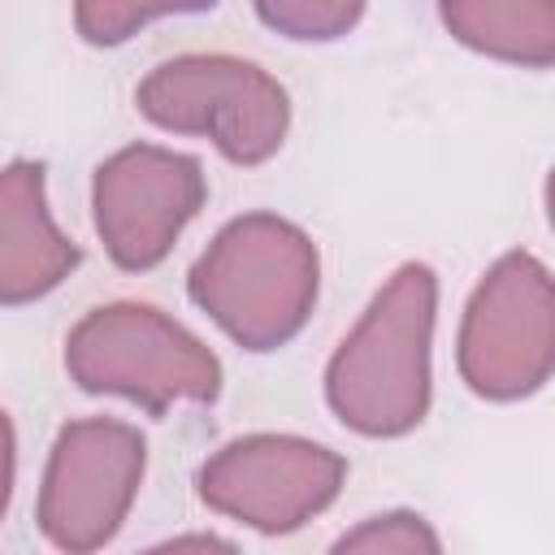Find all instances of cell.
Segmentation results:
<instances>
[{"instance_id":"cell-2","label":"cell","mask_w":555,"mask_h":555,"mask_svg":"<svg viewBox=\"0 0 555 555\" xmlns=\"http://www.w3.org/2000/svg\"><path fill=\"white\" fill-rule=\"evenodd\" d=\"M191 299L247 351L286 347L312 317L321 260L317 243L278 212H247L191 264Z\"/></svg>"},{"instance_id":"cell-15","label":"cell","mask_w":555,"mask_h":555,"mask_svg":"<svg viewBox=\"0 0 555 555\" xmlns=\"http://www.w3.org/2000/svg\"><path fill=\"white\" fill-rule=\"evenodd\" d=\"M13 468H17V438H13V421L0 412V516L13 494Z\"/></svg>"},{"instance_id":"cell-12","label":"cell","mask_w":555,"mask_h":555,"mask_svg":"<svg viewBox=\"0 0 555 555\" xmlns=\"http://www.w3.org/2000/svg\"><path fill=\"white\" fill-rule=\"evenodd\" d=\"M256 17L282 30L286 39H338L364 17V4L360 0H260Z\"/></svg>"},{"instance_id":"cell-9","label":"cell","mask_w":555,"mask_h":555,"mask_svg":"<svg viewBox=\"0 0 555 555\" xmlns=\"http://www.w3.org/2000/svg\"><path fill=\"white\" fill-rule=\"evenodd\" d=\"M78 264V247L48 212L43 165L13 160L0 169V304H35Z\"/></svg>"},{"instance_id":"cell-11","label":"cell","mask_w":555,"mask_h":555,"mask_svg":"<svg viewBox=\"0 0 555 555\" xmlns=\"http://www.w3.org/2000/svg\"><path fill=\"white\" fill-rule=\"evenodd\" d=\"M330 555H442L434 525L416 512H382L334 542Z\"/></svg>"},{"instance_id":"cell-8","label":"cell","mask_w":555,"mask_h":555,"mask_svg":"<svg viewBox=\"0 0 555 555\" xmlns=\"http://www.w3.org/2000/svg\"><path fill=\"white\" fill-rule=\"evenodd\" d=\"M204 195L208 182L195 156L156 143H130L95 169V234L113 264L130 273L152 269L169 256L186 221L204 208Z\"/></svg>"},{"instance_id":"cell-3","label":"cell","mask_w":555,"mask_h":555,"mask_svg":"<svg viewBox=\"0 0 555 555\" xmlns=\"http://www.w3.org/2000/svg\"><path fill=\"white\" fill-rule=\"evenodd\" d=\"M65 369L82 390L121 395L156 416L221 395V360L173 317L130 299L91 308L69 330Z\"/></svg>"},{"instance_id":"cell-13","label":"cell","mask_w":555,"mask_h":555,"mask_svg":"<svg viewBox=\"0 0 555 555\" xmlns=\"http://www.w3.org/2000/svg\"><path fill=\"white\" fill-rule=\"evenodd\" d=\"M204 4H147V0H91V4H78L74 9V22H78V35L87 43H126L134 30H143L147 22H160V17H173V13H199Z\"/></svg>"},{"instance_id":"cell-10","label":"cell","mask_w":555,"mask_h":555,"mask_svg":"<svg viewBox=\"0 0 555 555\" xmlns=\"http://www.w3.org/2000/svg\"><path fill=\"white\" fill-rule=\"evenodd\" d=\"M442 26L473 52L546 69L555 61V4L546 0H447Z\"/></svg>"},{"instance_id":"cell-6","label":"cell","mask_w":555,"mask_h":555,"mask_svg":"<svg viewBox=\"0 0 555 555\" xmlns=\"http://www.w3.org/2000/svg\"><path fill=\"white\" fill-rule=\"evenodd\" d=\"M147 468V442L113 416L69 421L39 486V529L65 555H91L121 529Z\"/></svg>"},{"instance_id":"cell-4","label":"cell","mask_w":555,"mask_h":555,"mask_svg":"<svg viewBox=\"0 0 555 555\" xmlns=\"http://www.w3.org/2000/svg\"><path fill=\"white\" fill-rule=\"evenodd\" d=\"M139 113L173 134H204L234 165H264L291 126L286 87L256 61L186 52L160 61L134 91Z\"/></svg>"},{"instance_id":"cell-5","label":"cell","mask_w":555,"mask_h":555,"mask_svg":"<svg viewBox=\"0 0 555 555\" xmlns=\"http://www.w3.org/2000/svg\"><path fill=\"white\" fill-rule=\"evenodd\" d=\"M460 377L473 395L512 403L546 386L555 369V286L529 251H507L477 282L460 321Z\"/></svg>"},{"instance_id":"cell-14","label":"cell","mask_w":555,"mask_h":555,"mask_svg":"<svg viewBox=\"0 0 555 555\" xmlns=\"http://www.w3.org/2000/svg\"><path fill=\"white\" fill-rule=\"evenodd\" d=\"M143 555H238V546L217 538V533H182V538H169Z\"/></svg>"},{"instance_id":"cell-7","label":"cell","mask_w":555,"mask_h":555,"mask_svg":"<svg viewBox=\"0 0 555 555\" xmlns=\"http://www.w3.org/2000/svg\"><path fill=\"white\" fill-rule=\"evenodd\" d=\"M347 477V460L312 438L247 434L199 468V499L260 533H291L325 512Z\"/></svg>"},{"instance_id":"cell-1","label":"cell","mask_w":555,"mask_h":555,"mask_svg":"<svg viewBox=\"0 0 555 555\" xmlns=\"http://www.w3.org/2000/svg\"><path fill=\"white\" fill-rule=\"evenodd\" d=\"M438 278L429 264H399L325 369L334 416L364 438H399L429 412V343Z\"/></svg>"}]
</instances>
